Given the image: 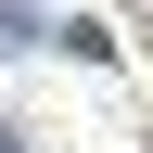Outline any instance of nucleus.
Here are the masks:
<instances>
[{
  "mask_svg": "<svg viewBox=\"0 0 153 153\" xmlns=\"http://www.w3.org/2000/svg\"><path fill=\"white\" fill-rule=\"evenodd\" d=\"M0 153H26V140H13V128H0Z\"/></svg>",
  "mask_w": 153,
  "mask_h": 153,
  "instance_id": "f257e3e1",
  "label": "nucleus"
}]
</instances>
